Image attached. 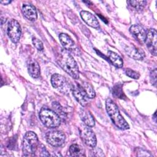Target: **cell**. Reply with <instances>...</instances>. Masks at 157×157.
Masks as SVG:
<instances>
[{"mask_svg": "<svg viewBox=\"0 0 157 157\" xmlns=\"http://www.w3.org/2000/svg\"><path fill=\"white\" fill-rule=\"evenodd\" d=\"M58 64L71 77L77 80L79 78L78 66L69 52L65 49L61 50L56 55Z\"/></svg>", "mask_w": 157, "mask_h": 157, "instance_id": "cell-1", "label": "cell"}, {"mask_svg": "<svg viewBox=\"0 0 157 157\" xmlns=\"http://www.w3.org/2000/svg\"><path fill=\"white\" fill-rule=\"evenodd\" d=\"M105 108L112 121L117 128L122 130H126L129 128V124L120 114L117 105L111 99H107L106 100Z\"/></svg>", "mask_w": 157, "mask_h": 157, "instance_id": "cell-2", "label": "cell"}, {"mask_svg": "<svg viewBox=\"0 0 157 157\" xmlns=\"http://www.w3.org/2000/svg\"><path fill=\"white\" fill-rule=\"evenodd\" d=\"M39 146V139L36 133L33 131L27 132L23 139L22 151L25 156H34Z\"/></svg>", "mask_w": 157, "mask_h": 157, "instance_id": "cell-3", "label": "cell"}, {"mask_svg": "<svg viewBox=\"0 0 157 157\" xmlns=\"http://www.w3.org/2000/svg\"><path fill=\"white\" fill-rule=\"evenodd\" d=\"M39 118L43 124L47 128H55L59 126L61 119L59 115L55 111L42 107L39 114Z\"/></svg>", "mask_w": 157, "mask_h": 157, "instance_id": "cell-4", "label": "cell"}, {"mask_svg": "<svg viewBox=\"0 0 157 157\" xmlns=\"http://www.w3.org/2000/svg\"><path fill=\"white\" fill-rule=\"evenodd\" d=\"M51 83L53 87L61 93L67 94L72 91V85L70 84L67 79L58 74H54L51 77Z\"/></svg>", "mask_w": 157, "mask_h": 157, "instance_id": "cell-5", "label": "cell"}, {"mask_svg": "<svg viewBox=\"0 0 157 157\" xmlns=\"http://www.w3.org/2000/svg\"><path fill=\"white\" fill-rule=\"evenodd\" d=\"M79 131L80 138L85 144L91 148L96 147L97 143L96 137L90 127L85 124L81 125L79 128Z\"/></svg>", "mask_w": 157, "mask_h": 157, "instance_id": "cell-6", "label": "cell"}, {"mask_svg": "<svg viewBox=\"0 0 157 157\" xmlns=\"http://www.w3.org/2000/svg\"><path fill=\"white\" fill-rule=\"evenodd\" d=\"M47 142L53 147H60L65 142L66 136L64 134L58 130H51L48 131L45 135Z\"/></svg>", "mask_w": 157, "mask_h": 157, "instance_id": "cell-7", "label": "cell"}, {"mask_svg": "<svg viewBox=\"0 0 157 157\" xmlns=\"http://www.w3.org/2000/svg\"><path fill=\"white\" fill-rule=\"evenodd\" d=\"M7 33L10 39L13 43H17L20 39L21 29L19 23L14 19H12L8 23Z\"/></svg>", "mask_w": 157, "mask_h": 157, "instance_id": "cell-8", "label": "cell"}, {"mask_svg": "<svg viewBox=\"0 0 157 157\" xmlns=\"http://www.w3.org/2000/svg\"><path fill=\"white\" fill-rule=\"evenodd\" d=\"M157 33L155 29H149L147 33L145 44L150 53L154 56L156 55Z\"/></svg>", "mask_w": 157, "mask_h": 157, "instance_id": "cell-9", "label": "cell"}, {"mask_svg": "<svg viewBox=\"0 0 157 157\" xmlns=\"http://www.w3.org/2000/svg\"><path fill=\"white\" fill-rule=\"evenodd\" d=\"M59 39L62 46L66 50L78 55L79 50L70 36L65 33H61L59 36Z\"/></svg>", "mask_w": 157, "mask_h": 157, "instance_id": "cell-10", "label": "cell"}, {"mask_svg": "<svg viewBox=\"0 0 157 157\" xmlns=\"http://www.w3.org/2000/svg\"><path fill=\"white\" fill-rule=\"evenodd\" d=\"M129 31L140 44L145 43L147 32L142 26L137 24L133 25L130 27Z\"/></svg>", "mask_w": 157, "mask_h": 157, "instance_id": "cell-11", "label": "cell"}, {"mask_svg": "<svg viewBox=\"0 0 157 157\" xmlns=\"http://www.w3.org/2000/svg\"><path fill=\"white\" fill-rule=\"evenodd\" d=\"M80 14L82 20L90 26L94 28H98L99 27L98 20L91 13L88 11L82 10L80 12Z\"/></svg>", "mask_w": 157, "mask_h": 157, "instance_id": "cell-12", "label": "cell"}, {"mask_svg": "<svg viewBox=\"0 0 157 157\" xmlns=\"http://www.w3.org/2000/svg\"><path fill=\"white\" fill-rule=\"evenodd\" d=\"M124 50L127 55L134 59L142 60L145 58V55L144 52L134 45L128 46L125 48Z\"/></svg>", "mask_w": 157, "mask_h": 157, "instance_id": "cell-13", "label": "cell"}, {"mask_svg": "<svg viewBox=\"0 0 157 157\" xmlns=\"http://www.w3.org/2000/svg\"><path fill=\"white\" fill-rule=\"evenodd\" d=\"M22 13L23 15L30 21H35L37 18L36 7L31 4H23L22 6Z\"/></svg>", "mask_w": 157, "mask_h": 157, "instance_id": "cell-14", "label": "cell"}, {"mask_svg": "<svg viewBox=\"0 0 157 157\" xmlns=\"http://www.w3.org/2000/svg\"><path fill=\"white\" fill-rule=\"evenodd\" d=\"M76 85L88 99H93L95 97L96 94L93 87L88 82H83L82 83H77Z\"/></svg>", "mask_w": 157, "mask_h": 157, "instance_id": "cell-15", "label": "cell"}, {"mask_svg": "<svg viewBox=\"0 0 157 157\" xmlns=\"http://www.w3.org/2000/svg\"><path fill=\"white\" fill-rule=\"evenodd\" d=\"M72 92L77 101L83 107L86 106L88 103V98L82 93L77 85H72Z\"/></svg>", "mask_w": 157, "mask_h": 157, "instance_id": "cell-16", "label": "cell"}, {"mask_svg": "<svg viewBox=\"0 0 157 157\" xmlns=\"http://www.w3.org/2000/svg\"><path fill=\"white\" fill-rule=\"evenodd\" d=\"M27 67L29 75L33 78H37L40 75V66L34 59H29L27 62Z\"/></svg>", "mask_w": 157, "mask_h": 157, "instance_id": "cell-17", "label": "cell"}, {"mask_svg": "<svg viewBox=\"0 0 157 157\" xmlns=\"http://www.w3.org/2000/svg\"><path fill=\"white\" fill-rule=\"evenodd\" d=\"M79 115L84 124L90 128L93 127L94 126L95 121H94V117L89 111L82 109L80 110Z\"/></svg>", "mask_w": 157, "mask_h": 157, "instance_id": "cell-18", "label": "cell"}, {"mask_svg": "<svg viewBox=\"0 0 157 157\" xmlns=\"http://www.w3.org/2000/svg\"><path fill=\"white\" fill-rule=\"evenodd\" d=\"M109 58L112 64H113L115 67L121 68L123 66V61L122 58L115 52H113L112 51H108L107 52Z\"/></svg>", "mask_w": 157, "mask_h": 157, "instance_id": "cell-19", "label": "cell"}, {"mask_svg": "<svg viewBox=\"0 0 157 157\" xmlns=\"http://www.w3.org/2000/svg\"><path fill=\"white\" fill-rule=\"evenodd\" d=\"M69 151L70 155L72 156H85V150L84 149L78 144H72L70 146Z\"/></svg>", "mask_w": 157, "mask_h": 157, "instance_id": "cell-20", "label": "cell"}, {"mask_svg": "<svg viewBox=\"0 0 157 157\" xmlns=\"http://www.w3.org/2000/svg\"><path fill=\"white\" fill-rule=\"evenodd\" d=\"M127 2L132 9L139 12L144 9L147 2L146 1H128Z\"/></svg>", "mask_w": 157, "mask_h": 157, "instance_id": "cell-21", "label": "cell"}, {"mask_svg": "<svg viewBox=\"0 0 157 157\" xmlns=\"http://www.w3.org/2000/svg\"><path fill=\"white\" fill-rule=\"evenodd\" d=\"M125 74L128 77L132 78L134 79H139L140 77V74L138 72H137L135 71L132 70L131 69H126Z\"/></svg>", "mask_w": 157, "mask_h": 157, "instance_id": "cell-22", "label": "cell"}, {"mask_svg": "<svg viewBox=\"0 0 157 157\" xmlns=\"http://www.w3.org/2000/svg\"><path fill=\"white\" fill-rule=\"evenodd\" d=\"M33 45L38 50H42L44 49V45L43 43L40 40L36 37H33L32 39Z\"/></svg>", "mask_w": 157, "mask_h": 157, "instance_id": "cell-23", "label": "cell"}, {"mask_svg": "<svg viewBox=\"0 0 157 157\" xmlns=\"http://www.w3.org/2000/svg\"><path fill=\"white\" fill-rule=\"evenodd\" d=\"M93 149L91 151V156H104V155L103 153L102 150L99 148H93Z\"/></svg>", "mask_w": 157, "mask_h": 157, "instance_id": "cell-24", "label": "cell"}, {"mask_svg": "<svg viewBox=\"0 0 157 157\" xmlns=\"http://www.w3.org/2000/svg\"><path fill=\"white\" fill-rule=\"evenodd\" d=\"M150 80L151 84L154 86H156V69L155 68L153 70H152L150 72Z\"/></svg>", "mask_w": 157, "mask_h": 157, "instance_id": "cell-25", "label": "cell"}, {"mask_svg": "<svg viewBox=\"0 0 157 157\" xmlns=\"http://www.w3.org/2000/svg\"><path fill=\"white\" fill-rule=\"evenodd\" d=\"M1 4H4V5H7V4L10 3V1H1Z\"/></svg>", "mask_w": 157, "mask_h": 157, "instance_id": "cell-26", "label": "cell"}]
</instances>
